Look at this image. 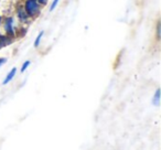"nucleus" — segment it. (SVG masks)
I'll use <instances>...</instances> for the list:
<instances>
[{"label":"nucleus","instance_id":"nucleus-1","mask_svg":"<svg viewBox=\"0 0 161 150\" xmlns=\"http://www.w3.org/2000/svg\"><path fill=\"white\" fill-rule=\"evenodd\" d=\"M25 10L29 18H34L40 14V6H39L38 0H25Z\"/></svg>","mask_w":161,"mask_h":150},{"label":"nucleus","instance_id":"nucleus-2","mask_svg":"<svg viewBox=\"0 0 161 150\" xmlns=\"http://www.w3.org/2000/svg\"><path fill=\"white\" fill-rule=\"evenodd\" d=\"M3 30H5L6 36L14 38L16 36V25H14V18L8 17L3 20Z\"/></svg>","mask_w":161,"mask_h":150},{"label":"nucleus","instance_id":"nucleus-3","mask_svg":"<svg viewBox=\"0 0 161 150\" xmlns=\"http://www.w3.org/2000/svg\"><path fill=\"white\" fill-rule=\"evenodd\" d=\"M17 17H18L19 21L22 23H27L28 21H29V16H28L27 12H25V8H22V7L18 8V10H17Z\"/></svg>","mask_w":161,"mask_h":150},{"label":"nucleus","instance_id":"nucleus-4","mask_svg":"<svg viewBox=\"0 0 161 150\" xmlns=\"http://www.w3.org/2000/svg\"><path fill=\"white\" fill-rule=\"evenodd\" d=\"M12 42H14V39L12 38L6 36V34L0 33V50L3 49V47H8V45H10Z\"/></svg>","mask_w":161,"mask_h":150},{"label":"nucleus","instance_id":"nucleus-5","mask_svg":"<svg viewBox=\"0 0 161 150\" xmlns=\"http://www.w3.org/2000/svg\"><path fill=\"white\" fill-rule=\"evenodd\" d=\"M16 74H17V67H12V69L9 71V73L7 74V76L5 77V80H3V85H7V84H9L10 82L14 79Z\"/></svg>","mask_w":161,"mask_h":150},{"label":"nucleus","instance_id":"nucleus-6","mask_svg":"<svg viewBox=\"0 0 161 150\" xmlns=\"http://www.w3.org/2000/svg\"><path fill=\"white\" fill-rule=\"evenodd\" d=\"M152 104L154 106H159L160 105V90L157 88L156 93H154L153 97H152Z\"/></svg>","mask_w":161,"mask_h":150},{"label":"nucleus","instance_id":"nucleus-7","mask_svg":"<svg viewBox=\"0 0 161 150\" xmlns=\"http://www.w3.org/2000/svg\"><path fill=\"white\" fill-rule=\"evenodd\" d=\"M43 34H44V31H41L40 33L38 34V36H36V40H34V47H38L39 45H40L41 40H42V38H43Z\"/></svg>","mask_w":161,"mask_h":150},{"label":"nucleus","instance_id":"nucleus-8","mask_svg":"<svg viewBox=\"0 0 161 150\" xmlns=\"http://www.w3.org/2000/svg\"><path fill=\"white\" fill-rule=\"evenodd\" d=\"M30 64H31V61H25V62H23V64H22V66H21V69H20V72L21 73H25V71H27L28 69H29V66H30Z\"/></svg>","mask_w":161,"mask_h":150},{"label":"nucleus","instance_id":"nucleus-9","mask_svg":"<svg viewBox=\"0 0 161 150\" xmlns=\"http://www.w3.org/2000/svg\"><path fill=\"white\" fill-rule=\"evenodd\" d=\"M58 1H60V0H53V1H52L51 7H50V11H53V10L55 9L56 6H58Z\"/></svg>","mask_w":161,"mask_h":150},{"label":"nucleus","instance_id":"nucleus-10","mask_svg":"<svg viewBox=\"0 0 161 150\" xmlns=\"http://www.w3.org/2000/svg\"><path fill=\"white\" fill-rule=\"evenodd\" d=\"M160 22H158V25H157V39H160Z\"/></svg>","mask_w":161,"mask_h":150},{"label":"nucleus","instance_id":"nucleus-11","mask_svg":"<svg viewBox=\"0 0 161 150\" xmlns=\"http://www.w3.org/2000/svg\"><path fill=\"white\" fill-rule=\"evenodd\" d=\"M7 61H8L7 58H0V67L3 66V65H5L7 63Z\"/></svg>","mask_w":161,"mask_h":150},{"label":"nucleus","instance_id":"nucleus-12","mask_svg":"<svg viewBox=\"0 0 161 150\" xmlns=\"http://www.w3.org/2000/svg\"><path fill=\"white\" fill-rule=\"evenodd\" d=\"M49 0H38L39 5H47Z\"/></svg>","mask_w":161,"mask_h":150},{"label":"nucleus","instance_id":"nucleus-13","mask_svg":"<svg viewBox=\"0 0 161 150\" xmlns=\"http://www.w3.org/2000/svg\"><path fill=\"white\" fill-rule=\"evenodd\" d=\"M1 21H3V19H1V17H0V25H1Z\"/></svg>","mask_w":161,"mask_h":150}]
</instances>
